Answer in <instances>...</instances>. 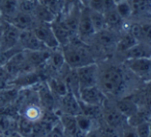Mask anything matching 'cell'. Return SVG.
I'll return each instance as SVG.
<instances>
[{"instance_id": "obj_27", "label": "cell", "mask_w": 151, "mask_h": 137, "mask_svg": "<svg viewBox=\"0 0 151 137\" xmlns=\"http://www.w3.org/2000/svg\"><path fill=\"white\" fill-rule=\"evenodd\" d=\"M38 4V0H21L19 1V11L33 16Z\"/></svg>"}, {"instance_id": "obj_29", "label": "cell", "mask_w": 151, "mask_h": 137, "mask_svg": "<svg viewBox=\"0 0 151 137\" xmlns=\"http://www.w3.org/2000/svg\"><path fill=\"white\" fill-rule=\"evenodd\" d=\"M47 137H65L64 131H63V128L61 126L60 120H59L58 123L52 126V128L48 131L47 133Z\"/></svg>"}, {"instance_id": "obj_13", "label": "cell", "mask_w": 151, "mask_h": 137, "mask_svg": "<svg viewBox=\"0 0 151 137\" xmlns=\"http://www.w3.org/2000/svg\"><path fill=\"white\" fill-rule=\"evenodd\" d=\"M103 14L105 16L106 28L117 32H121L124 29L126 22L120 17L117 9H116V6L111 7L109 9H106V11H104Z\"/></svg>"}, {"instance_id": "obj_16", "label": "cell", "mask_w": 151, "mask_h": 137, "mask_svg": "<svg viewBox=\"0 0 151 137\" xmlns=\"http://www.w3.org/2000/svg\"><path fill=\"white\" fill-rule=\"evenodd\" d=\"M19 114L24 116L25 118L29 120L32 123H37L44 116V109L40 103L37 102H32V103L24 104L19 109Z\"/></svg>"}, {"instance_id": "obj_6", "label": "cell", "mask_w": 151, "mask_h": 137, "mask_svg": "<svg viewBox=\"0 0 151 137\" xmlns=\"http://www.w3.org/2000/svg\"><path fill=\"white\" fill-rule=\"evenodd\" d=\"M95 33L96 32H95V29L91 22L89 9L82 6L78 23V29H77V36L84 44H90Z\"/></svg>"}, {"instance_id": "obj_28", "label": "cell", "mask_w": 151, "mask_h": 137, "mask_svg": "<svg viewBox=\"0 0 151 137\" xmlns=\"http://www.w3.org/2000/svg\"><path fill=\"white\" fill-rule=\"evenodd\" d=\"M134 128H136L138 137H150L151 128H150V122H149V120L140 123L137 126H134Z\"/></svg>"}, {"instance_id": "obj_30", "label": "cell", "mask_w": 151, "mask_h": 137, "mask_svg": "<svg viewBox=\"0 0 151 137\" xmlns=\"http://www.w3.org/2000/svg\"><path fill=\"white\" fill-rule=\"evenodd\" d=\"M119 136L120 137H138V135H137L136 128L127 123V124L119 131Z\"/></svg>"}, {"instance_id": "obj_21", "label": "cell", "mask_w": 151, "mask_h": 137, "mask_svg": "<svg viewBox=\"0 0 151 137\" xmlns=\"http://www.w3.org/2000/svg\"><path fill=\"white\" fill-rule=\"evenodd\" d=\"M19 11V0H1L0 16L4 21L9 22Z\"/></svg>"}, {"instance_id": "obj_3", "label": "cell", "mask_w": 151, "mask_h": 137, "mask_svg": "<svg viewBox=\"0 0 151 137\" xmlns=\"http://www.w3.org/2000/svg\"><path fill=\"white\" fill-rule=\"evenodd\" d=\"M101 118L103 121L110 126L111 128L115 129L116 131H119L127 124V118L120 111L115 105L114 99L108 97L104 104L101 105Z\"/></svg>"}, {"instance_id": "obj_23", "label": "cell", "mask_w": 151, "mask_h": 137, "mask_svg": "<svg viewBox=\"0 0 151 137\" xmlns=\"http://www.w3.org/2000/svg\"><path fill=\"white\" fill-rule=\"evenodd\" d=\"M33 17L37 22H45V23H52L56 19V17L47 7H45L40 1H38V4L33 14Z\"/></svg>"}, {"instance_id": "obj_34", "label": "cell", "mask_w": 151, "mask_h": 137, "mask_svg": "<svg viewBox=\"0 0 151 137\" xmlns=\"http://www.w3.org/2000/svg\"><path fill=\"white\" fill-rule=\"evenodd\" d=\"M7 137H24V136H23V135L20 134L19 132H17V131H15V132L11 133V134H9Z\"/></svg>"}, {"instance_id": "obj_40", "label": "cell", "mask_w": 151, "mask_h": 137, "mask_svg": "<svg viewBox=\"0 0 151 137\" xmlns=\"http://www.w3.org/2000/svg\"><path fill=\"white\" fill-rule=\"evenodd\" d=\"M0 3H1V0H0Z\"/></svg>"}, {"instance_id": "obj_41", "label": "cell", "mask_w": 151, "mask_h": 137, "mask_svg": "<svg viewBox=\"0 0 151 137\" xmlns=\"http://www.w3.org/2000/svg\"><path fill=\"white\" fill-rule=\"evenodd\" d=\"M150 137H151V135H150Z\"/></svg>"}, {"instance_id": "obj_11", "label": "cell", "mask_w": 151, "mask_h": 137, "mask_svg": "<svg viewBox=\"0 0 151 137\" xmlns=\"http://www.w3.org/2000/svg\"><path fill=\"white\" fill-rule=\"evenodd\" d=\"M21 30L4 21L1 29V51L19 46V38Z\"/></svg>"}, {"instance_id": "obj_4", "label": "cell", "mask_w": 151, "mask_h": 137, "mask_svg": "<svg viewBox=\"0 0 151 137\" xmlns=\"http://www.w3.org/2000/svg\"><path fill=\"white\" fill-rule=\"evenodd\" d=\"M119 36L120 32L105 28V29L97 31L94 34V37H93L92 41L89 46L104 53L112 52V51L116 50V46H117Z\"/></svg>"}, {"instance_id": "obj_17", "label": "cell", "mask_w": 151, "mask_h": 137, "mask_svg": "<svg viewBox=\"0 0 151 137\" xmlns=\"http://www.w3.org/2000/svg\"><path fill=\"white\" fill-rule=\"evenodd\" d=\"M36 22L37 21L34 19L33 16L18 11V13L9 20V23H11L21 31H24V30H31L36 24Z\"/></svg>"}, {"instance_id": "obj_38", "label": "cell", "mask_w": 151, "mask_h": 137, "mask_svg": "<svg viewBox=\"0 0 151 137\" xmlns=\"http://www.w3.org/2000/svg\"><path fill=\"white\" fill-rule=\"evenodd\" d=\"M149 44H150V46H151V39L149 40Z\"/></svg>"}, {"instance_id": "obj_25", "label": "cell", "mask_w": 151, "mask_h": 137, "mask_svg": "<svg viewBox=\"0 0 151 137\" xmlns=\"http://www.w3.org/2000/svg\"><path fill=\"white\" fill-rule=\"evenodd\" d=\"M116 9L120 17L124 20L125 22H128L132 18V9L130 6V3L128 0H123L121 2L116 3Z\"/></svg>"}, {"instance_id": "obj_18", "label": "cell", "mask_w": 151, "mask_h": 137, "mask_svg": "<svg viewBox=\"0 0 151 137\" xmlns=\"http://www.w3.org/2000/svg\"><path fill=\"white\" fill-rule=\"evenodd\" d=\"M51 26H52L53 32H54L59 44H60V48L68 44L69 42H70V40L76 36V34L71 33V32L57 19H55L54 21L51 23Z\"/></svg>"}, {"instance_id": "obj_35", "label": "cell", "mask_w": 151, "mask_h": 137, "mask_svg": "<svg viewBox=\"0 0 151 137\" xmlns=\"http://www.w3.org/2000/svg\"><path fill=\"white\" fill-rule=\"evenodd\" d=\"M3 23H4V20H3V19H2V17L0 16V29H1V27H2Z\"/></svg>"}, {"instance_id": "obj_20", "label": "cell", "mask_w": 151, "mask_h": 137, "mask_svg": "<svg viewBox=\"0 0 151 137\" xmlns=\"http://www.w3.org/2000/svg\"><path fill=\"white\" fill-rule=\"evenodd\" d=\"M138 41L139 40L132 34H130L126 29H123L120 32V36L119 39H118L117 46H116L115 52L117 54L121 55L122 53H124L129 48H132V46H134Z\"/></svg>"}, {"instance_id": "obj_42", "label": "cell", "mask_w": 151, "mask_h": 137, "mask_svg": "<svg viewBox=\"0 0 151 137\" xmlns=\"http://www.w3.org/2000/svg\"><path fill=\"white\" fill-rule=\"evenodd\" d=\"M150 118H151V116H150Z\"/></svg>"}, {"instance_id": "obj_10", "label": "cell", "mask_w": 151, "mask_h": 137, "mask_svg": "<svg viewBox=\"0 0 151 137\" xmlns=\"http://www.w3.org/2000/svg\"><path fill=\"white\" fill-rule=\"evenodd\" d=\"M107 98L108 97L99 86L83 88V89H80V92H79V100L88 105L101 106Z\"/></svg>"}, {"instance_id": "obj_22", "label": "cell", "mask_w": 151, "mask_h": 137, "mask_svg": "<svg viewBox=\"0 0 151 137\" xmlns=\"http://www.w3.org/2000/svg\"><path fill=\"white\" fill-rule=\"evenodd\" d=\"M76 118H77V124H78L79 129H80L81 133L83 135L87 134V133L90 132L93 129H95L99 125V123L97 122L99 120L90 118V116H86L84 113L78 114L76 116Z\"/></svg>"}, {"instance_id": "obj_1", "label": "cell", "mask_w": 151, "mask_h": 137, "mask_svg": "<svg viewBox=\"0 0 151 137\" xmlns=\"http://www.w3.org/2000/svg\"><path fill=\"white\" fill-rule=\"evenodd\" d=\"M99 86L105 95L112 99L124 97V94L128 91L129 71L125 68L123 63L105 60L99 64ZM128 95V92H127Z\"/></svg>"}, {"instance_id": "obj_14", "label": "cell", "mask_w": 151, "mask_h": 137, "mask_svg": "<svg viewBox=\"0 0 151 137\" xmlns=\"http://www.w3.org/2000/svg\"><path fill=\"white\" fill-rule=\"evenodd\" d=\"M123 60L134 58H151V46L149 42L138 41L134 46L121 54Z\"/></svg>"}, {"instance_id": "obj_24", "label": "cell", "mask_w": 151, "mask_h": 137, "mask_svg": "<svg viewBox=\"0 0 151 137\" xmlns=\"http://www.w3.org/2000/svg\"><path fill=\"white\" fill-rule=\"evenodd\" d=\"M55 17H59L65 7V0H38Z\"/></svg>"}, {"instance_id": "obj_7", "label": "cell", "mask_w": 151, "mask_h": 137, "mask_svg": "<svg viewBox=\"0 0 151 137\" xmlns=\"http://www.w3.org/2000/svg\"><path fill=\"white\" fill-rule=\"evenodd\" d=\"M32 32L36 35V37L47 46L50 51L60 49L58 40L53 32L51 23H45V22H36L34 27L32 28Z\"/></svg>"}, {"instance_id": "obj_32", "label": "cell", "mask_w": 151, "mask_h": 137, "mask_svg": "<svg viewBox=\"0 0 151 137\" xmlns=\"http://www.w3.org/2000/svg\"><path fill=\"white\" fill-rule=\"evenodd\" d=\"M84 137H101V133H99V126H97L95 129H93V130H91L90 132H88L87 134H85Z\"/></svg>"}, {"instance_id": "obj_2", "label": "cell", "mask_w": 151, "mask_h": 137, "mask_svg": "<svg viewBox=\"0 0 151 137\" xmlns=\"http://www.w3.org/2000/svg\"><path fill=\"white\" fill-rule=\"evenodd\" d=\"M64 62L69 68L77 69L85 65L96 62L93 48L89 44H84L76 35L68 44L61 46Z\"/></svg>"}, {"instance_id": "obj_36", "label": "cell", "mask_w": 151, "mask_h": 137, "mask_svg": "<svg viewBox=\"0 0 151 137\" xmlns=\"http://www.w3.org/2000/svg\"><path fill=\"white\" fill-rule=\"evenodd\" d=\"M115 1V3H118V2H121V1H123V0H114Z\"/></svg>"}, {"instance_id": "obj_12", "label": "cell", "mask_w": 151, "mask_h": 137, "mask_svg": "<svg viewBox=\"0 0 151 137\" xmlns=\"http://www.w3.org/2000/svg\"><path fill=\"white\" fill-rule=\"evenodd\" d=\"M19 46L23 51H48L47 46L36 37L32 30L21 31L19 38Z\"/></svg>"}, {"instance_id": "obj_9", "label": "cell", "mask_w": 151, "mask_h": 137, "mask_svg": "<svg viewBox=\"0 0 151 137\" xmlns=\"http://www.w3.org/2000/svg\"><path fill=\"white\" fill-rule=\"evenodd\" d=\"M58 101V111L60 114H68V116H77L82 113L79 98L71 92H67L65 95L61 96L57 99Z\"/></svg>"}, {"instance_id": "obj_15", "label": "cell", "mask_w": 151, "mask_h": 137, "mask_svg": "<svg viewBox=\"0 0 151 137\" xmlns=\"http://www.w3.org/2000/svg\"><path fill=\"white\" fill-rule=\"evenodd\" d=\"M115 105L117 108L126 116V118H130L132 114H134L139 109L140 106L139 103L136 101V99L132 98L129 95H126L124 97H120L117 99H114Z\"/></svg>"}, {"instance_id": "obj_26", "label": "cell", "mask_w": 151, "mask_h": 137, "mask_svg": "<svg viewBox=\"0 0 151 137\" xmlns=\"http://www.w3.org/2000/svg\"><path fill=\"white\" fill-rule=\"evenodd\" d=\"M89 13H90V19L92 22V25L95 29V32L101 31V30L106 28V22H105V16L101 11H92L89 9Z\"/></svg>"}, {"instance_id": "obj_19", "label": "cell", "mask_w": 151, "mask_h": 137, "mask_svg": "<svg viewBox=\"0 0 151 137\" xmlns=\"http://www.w3.org/2000/svg\"><path fill=\"white\" fill-rule=\"evenodd\" d=\"M60 123L61 126L64 131L65 136H76V137H84L81 133L80 129L77 124V118L73 116H68V114H60Z\"/></svg>"}, {"instance_id": "obj_37", "label": "cell", "mask_w": 151, "mask_h": 137, "mask_svg": "<svg viewBox=\"0 0 151 137\" xmlns=\"http://www.w3.org/2000/svg\"><path fill=\"white\" fill-rule=\"evenodd\" d=\"M0 137H6V136H5V135H3L2 133H0Z\"/></svg>"}, {"instance_id": "obj_33", "label": "cell", "mask_w": 151, "mask_h": 137, "mask_svg": "<svg viewBox=\"0 0 151 137\" xmlns=\"http://www.w3.org/2000/svg\"><path fill=\"white\" fill-rule=\"evenodd\" d=\"M78 1H79V3L84 7H88L89 2H90V0H78Z\"/></svg>"}, {"instance_id": "obj_5", "label": "cell", "mask_w": 151, "mask_h": 137, "mask_svg": "<svg viewBox=\"0 0 151 137\" xmlns=\"http://www.w3.org/2000/svg\"><path fill=\"white\" fill-rule=\"evenodd\" d=\"M122 63L136 77L145 81L151 79V58L125 59Z\"/></svg>"}, {"instance_id": "obj_39", "label": "cell", "mask_w": 151, "mask_h": 137, "mask_svg": "<svg viewBox=\"0 0 151 137\" xmlns=\"http://www.w3.org/2000/svg\"><path fill=\"white\" fill-rule=\"evenodd\" d=\"M65 137H76V136H65Z\"/></svg>"}, {"instance_id": "obj_31", "label": "cell", "mask_w": 151, "mask_h": 137, "mask_svg": "<svg viewBox=\"0 0 151 137\" xmlns=\"http://www.w3.org/2000/svg\"><path fill=\"white\" fill-rule=\"evenodd\" d=\"M104 6H105V0H90L88 5V9L96 11H104Z\"/></svg>"}, {"instance_id": "obj_8", "label": "cell", "mask_w": 151, "mask_h": 137, "mask_svg": "<svg viewBox=\"0 0 151 137\" xmlns=\"http://www.w3.org/2000/svg\"><path fill=\"white\" fill-rule=\"evenodd\" d=\"M76 71H77V75H78L80 89L97 86L99 74V67L97 62L79 67L76 69Z\"/></svg>"}]
</instances>
